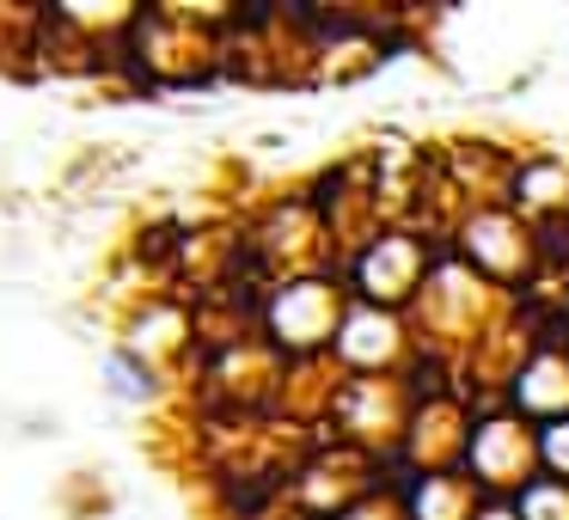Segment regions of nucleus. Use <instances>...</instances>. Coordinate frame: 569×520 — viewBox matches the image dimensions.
<instances>
[{"label": "nucleus", "instance_id": "nucleus-1", "mask_svg": "<svg viewBox=\"0 0 569 520\" xmlns=\"http://www.w3.org/2000/svg\"><path fill=\"white\" fill-rule=\"evenodd\" d=\"M104 392L117 404H153L160 398V368L148 361L141 343H111L104 349Z\"/></svg>", "mask_w": 569, "mask_h": 520}]
</instances>
